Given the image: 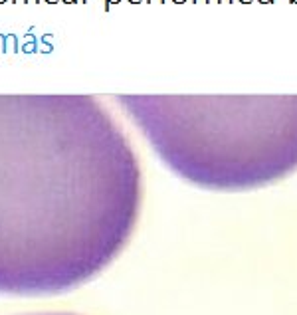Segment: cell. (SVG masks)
Listing matches in <instances>:
<instances>
[{"instance_id": "5b68a950", "label": "cell", "mask_w": 297, "mask_h": 315, "mask_svg": "<svg viewBox=\"0 0 297 315\" xmlns=\"http://www.w3.org/2000/svg\"><path fill=\"white\" fill-rule=\"evenodd\" d=\"M174 2H184V0H174Z\"/></svg>"}, {"instance_id": "9c48e42d", "label": "cell", "mask_w": 297, "mask_h": 315, "mask_svg": "<svg viewBox=\"0 0 297 315\" xmlns=\"http://www.w3.org/2000/svg\"><path fill=\"white\" fill-rule=\"evenodd\" d=\"M291 2H295V4H297V0H291Z\"/></svg>"}, {"instance_id": "7a4b0ae2", "label": "cell", "mask_w": 297, "mask_h": 315, "mask_svg": "<svg viewBox=\"0 0 297 315\" xmlns=\"http://www.w3.org/2000/svg\"><path fill=\"white\" fill-rule=\"evenodd\" d=\"M260 2H265V4H269V2H271V0H260Z\"/></svg>"}, {"instance_id": "52a82bcc", "label": "cell", "mask_w": 297, "mask_h": 315, "mask_svg": "<svg viewBox=\"0 0 297 315\" xmlns=\"http://www.w3.org/2000/svg\"><path fill=\"white\" fill-rule=\"evenodd\" d=\"M242 2H250V0H242Z\"/></svg>"}, {"instance_id": "ba28073f", "label": "cell", "mask_w": 297, "mask_h": 315, "mask_svg": "<svg viewBox=\"0 0 297 315\" xmlns=\"http://www.w3.org/2000/svg\"><path fill=\"white\" fill-rule=\"evenodd\" d=\"M131 2H139V0H131Z\"/></svg>"}, {"instance_id": "6da1fadb", "label": "cell", "mask_w": 297, "mask_h": 315, "mask_svg": "<svg viewBox=\"0 0 297 315\" xmlns=\"http://www.w3.org/2000/svg\"><path fill=\"white\" fill-rule=\"evenodd\" d=\"M111 2H119V0H107V6H109V4H111Z\"/></svg>"}, {"instance_id": "3957f363", "label": "cell", "mask_w": 297, "mask_h": 315, "mask_svg": "<svg viewBox=\"0 0 297 315\" xmlns=\"http://www.w3.org/2000/svg\"><path fill=\"white\" fill-rule=\"evenodd\" d=\"M151 2H163V0H151Z\"/></svg>"}, {"instance_id": "8992f818", "label": "cell", "mask_w": 297, "mask_h": 315, "mask_svg": "<svg viewBox=\"0 0 297 315\" xmlns=\"http://www.w3.org/2000/svg\"><path fill=\"white\" fill-rule=\"evenodd\" d=\"M48 2H56V0H48Z\"/></svg>"}, {"instance_id": "277c9868", "label": "cell", "mask_w": 297, "mask_h": 315, "mask_svg": "<svg viewBox=\"0 0 297 315\" xmlns=\"http://www.w3.org/2000/svg\"><path fill=\"white\" fill-rule=\"evenodd\" d=\"M64 2H75V0H64Z\"/></svg>"}]
</instances>
